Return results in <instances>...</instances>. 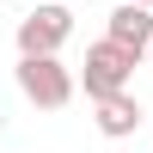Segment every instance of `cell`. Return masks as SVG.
<instances>
[{
  "instance_id": "5b68a950",
  "label": "cell",
  "mask_w": 153,
  "mask_h": 153,
  "mask_svg": "<svg viewBox=\"0 0 153 153\" xmlns=\"http://www.w3.org/2000/svg\"><path fill=\"white\" fill-rule=\"evenodd\" d=\"M98 135H104V141H129V135L135 129H141V123H147V110H141V98H135V92H117V98H98Z\"/></svg>"
},
{
  "instance_id": "277c9868",
  "label": "cell",
  "mask_w": 153,
  "mask_h": 153,
  "mask_svg": "<svg viewBox=\"0 0 153 153\" xmlns=\"http://www.w3.org/2000/svg\"><path fill=\"white\" fill-rule=\"evenodd\" d=\"M104 37H110L117 49H129V55H147V43H153V6H135V0H117V12H110Z\"/></svg>"
},
{
  "instance_id": "7a4b0ae2",
  "label": "cell",
  "mask_w": 153,
  "mask_h": 153,
  "mask_svg": "<svg viewBox=\"0 0 153 153\" xmlns=\"http://www.w3.org/2000/svg\"><path fill=\"white\" fill-rule=\"evenodd\" d=\"M135 61H141V55H129V49H117L110 37H98V43L86 49V74H80V80H86V98L98 104V98H117V92H129V80H135Z\"/></svg>"
},
{
  "instance_id": "3957f363",
  "label": "cell",
  "mask_w": 153,
  "mask_h": 153,
  "mask_svg": "<svg viewBox=\"0 0 153 153\" xmlns=\"http://www.w3.org/2000/svg\"><path fill=\"white\" fill-rule=\"evenodd\" d=\"M68 37H74V12L61 6V0L31 6V12L19 19V55H61Z\"/></svg>"
},
{
  "instance_id": "6da1fadb",
  "label": "cell",
  "mask_w": 153,
  "mask_h": 153,
  "mask_svg": "<svg viewBox=\"0 0 153 153\" xmlns=\"http://www.w3.org/2000/svg\"><path fill=\"white\" fill-rule=\"evenodd\" d=\"M12 80H19V92L37 110H61L74 98V68H61V55H19Z\"/></svg>"
},
{
  "instance_id": "52a82bcc",
  "label": "cell",
  "mask_w": 153,
  "mask_h": 153,
  "mask_svg": "<svg viewBox=\"0 0 153 153\" xmlns=\"http://www.w3.org/2000/svg\"><path fill=\"white\" fill-rule=\"evenodd\" d=\"M135 6H153V0H135Z\"/></svg>"
},
{
  "instance_id": "8992f818",
  "label": "cell",
  "mask_w": 153,
  "mask_h": 153,
  "mask_svg": "<svg viewBox=\"0 0 153 153\" xmlns=\"http://www.w3.org/2000/svg\"><path fill=\"white\" fill-rule=\"evenodd\" d=\"M147 68H153V43H147Z\"/></svg>"
}]
</instances>
